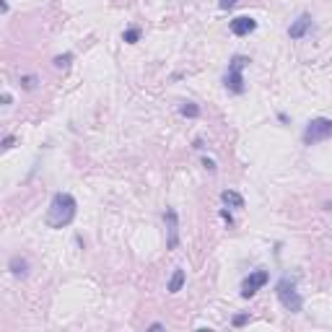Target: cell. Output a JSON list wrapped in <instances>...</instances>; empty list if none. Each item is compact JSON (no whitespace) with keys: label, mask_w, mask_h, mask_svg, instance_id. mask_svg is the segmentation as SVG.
<instances>
[{"label":"cell","mask_w":332,"mask_h":332,"mask_svg":"<svg viewBox=\"0 0 332 332\" xmlns=\"http://www.w3.org/2000/svg\"><path fill=\"white\" fill-rule=\"evenodd\" d=\"M247 322H249V314H236L234 317V327H244Z\"/></svg>","instance_id":"cell-16"},{"label":"cell","mask_w":332,"mask_h":332,"mask_svg":"<svg viewBox=\"0 0 332 332\" xmlns=\"http://www.w3.org/2000/svg\"><path fill=\"white\" fill-rule=\"evenodd\" d=\"M122 39H125L127 44H135L138 39H140V29H135V26H133V29H127V32L122 34Z\"/></svg>","instance_id":"cell-13"},{"label":"cell","mask_w":332,"mask_h":332,"mask_svg":"<svg viewBox=\"0 0 332 332\" xmlns=\"http://www.w3.org/2000/svg\"><path fill=\"white\" fill-rule=\"evenodd\" d=\"M236 3H239V0H218V5L223 8V11H228V8H234Z\"/></svg>","instance_id":"cell-18"},{"label":"cell","mask_w":332,"mask_h":332,"mask_svg":"<svg viewBox=\"0 0 332 332\" xmlns=\"http://www.w3.org/2000/svg\"><path fill=\"white\" fill-rule=\"evenodd\" d=\"M221 200H223V205H228V208H244V197L239 192H234V189H223V192H221Z\"/></svg>","instance_id":"cell-10"},{"label":"cell","mask_w":332,"mask_h":332,"mask_svg":"<svg viewBox=\"0 0 332 332\" xmlns=\"http://www.w3.org/2000/svg\"><path fill=\"white\" fill-rule=\"evenodd\" d=\"M0 8H3V13H8V0H0Z\"/></svg>","instance_id":"cell-23"},{"label":"cell","mask_w":332,"mask_h":332,"mask_svg":"<svg viewBox=\"0 0 332 332\" xmlns=\"http://www.w3.org/2000/svg\"><path fill=\"white\" fill-rule=\"evenodd\" d=\"M70 60H73V55H70V52H68V55H60V57H55V65H57V68H68Z\"/></svg>","instance_id":"cell-15"},{"label":"cell","mask_w":332,"mask_h":332,"mask_svg":"<svg viewBox=\"0 0 332 332\" xmlns=\"http://www.w3.org/2000/svg\"><path fill=\"white\" fill-rule=\"evenodd\" d=\"M182 286H184V270L177 267L174 275H172V280H169V286H166V291H169V294H179V291H182Z\"/></svg>","instance_id":"cell-11"},{"label":"cell","mask_w":332,"mask_h":332,"mask_svg":"<svg viewBox=\"0 0 332 332\" xmlns=\"http://www.w3.org/2000/svg\"><path fill=\"white\" fill-rule=\"evenodd\" d=\"M275 296H278L280 304H283V309L291 311V314H298V311L304 309V298H301V294L296 291V283L291 278H280L278 280Z\"/></svg>","instance_id":"cell-2"},{"label":"cell","mask_w":332,"mask_h":332,"mask_svg":"<svg viewBox=\"0 0 332 332\" xmlns=\"http://www.w3.org/2000/svg\"><path fill=\"white\" fill-rule=\"evenodd\" d=\"M267 280H270L267 270H255V273H249L244 280H241V296H244V298H252L257 291L267 283Z\"/></svg>","instance_id":"cell-5"},{"label":"cell","mask_w":332,"mask_h":332,"mask_svg":"<svg viewBox=\"0 0 332 332\" xmlns=\"http://www.w3.org/2000/svg\"><path fill=\"white\" fill-rule=\"evenodd\" d=\"M8 270H11L16 278H26L29 275V259L16 255V257H11V262H8Z\"/></svg>","instance_id":"cell-9"},{"label":"cell","mask_w":332,"mask_h":332,"mask_svg":"<svg viewBox=\"0 0 332 332\" xmlns=\"http://www.w3.org/2000/svg\"><path fill=\"white\" fill-rule=\"evenodd\" d=\"M221 218H223L226 221V223L231 226V223H234V218H231V213H228V210H221Z\"/></svg>","instance_id":"cell-20"},{"label":"cell","mask_w":332,"mask_h":332,"mask_svg":"<svg viewBox=\"0 0 332 332\" xmlns=\"http://www.w3.org/2000/svg\"><path fill=\"white\" fill-rule=\"evenodd\" d=\"M164 221H166V247L177 249L179 247V216L174 208L164 210Z\"/></svg>","instance_id":"cell-6"},{"label":"cell","mask_w":332,"mask_h":332,"mask_svg":"<svg viewBox=\"0 0 332 332\" xmlns=\"http://www.w3.org/2000/svg\"><path fill=\"white\" fill-rule=\"evenodd\" d=\"M78 213V203L70 192H55L52 203L47 210V226L49 228H65L75 221Z\"/></svg>","instance_id":"cell-1"},{"label":"cell","mask_w":332,"mask_h":332,"mask_svg":"<svg viewBox=\"0 0 332 332\" xmlns=\"http://www.w3.org/2000/svg\"><path fill=\"white\" fill-rule=\"evenodd\" d=\"M309 29H311V16H309V13H301L296 21L288 26V37H291V39H304Z\"/></svg>","instance_id":"cell-8"},{"label":"cell","mask_w":332,"mask_h":332,"mask_svg":"<svg viewBox=\"0 0 332 332\" xmlns=\"http://www.w3.org/2000/svg\"><path fill=\"white\" fill-rule=\"evenodd\" d=\"M327 138H332V119H327V117L309 119L306 127H304V135H301L304 146H317V143H322V140H327Z\"/></svg>","instance_id":"cell-4"},{"label":"cell","mask_w":332,"mask_h":332,"mask_svg":"<svg viewBox=\"0 0 332 332\" xmlns=\"http://www.w3.org/2000/svg\"><path fill=\"white\" fill-rule=\"evenodd\" d=\"M203 166L208 169V172H210V174H216V161H213V158H208V156H203Z\"/></svg>","instance_id":"cell-17"},{"label":"cell","mask_w":332,"mask_h":332,"mask_svg":"<svg viewBox=\"0 0 332 332\" xmlns=\"http://www.w3.org/2000/svg\"><path fill=\"white\" fill-rule=\"evenodd\" d=\"M11 102H13V96H11V94H3V104L8 107V104H11Z\"/></svg>","instance_id":"cell-22"},{"label":"cell","mask_w":332,"mask_h":332,"mask_svg":"<svg viewBox=\"0 0 332 332\" xmlns=\"http://www.w3.org/2000/svg\"><path fill=\"white\" fill-rule=\"evenodd\" d=\"M13 143H16V138H13V135H8V138L3 140V148H5V150H8V148H13Z\"/></svg>","instance_id":"cell-19"},{"label":"cell","mask_w":332,"mask_h":332,"mask_svg":"<svg viewBox=\"0 0 332 332\" xmlns=\"http://www.w3.org/2000/svg\"><path fill=\"white\" fill-rule=\"evenodd\" d=\"M249 63V57L244 55H234L231 57V63L226 68V75H223V86L228 88L231 94H244V68Z\"/></svg>","instance_id":"cell-3"},{"label":"cell","mask_w":332,"mask_h":332,"mask_svg":"<svg viewBox=\"0 0 332 332\" xmlns=\"http://www.w3.org/2000/svg\"><path fill=\"white\" fill-rule=\"evenodd\" d=\"M179 114H182V117H189V119H195V117H200V107H197V104H192V102H184L182 107H179Z\"/></svg>","instance_id":"cell-12"},{"label":"cell","mask_w":332,"mask_h":332,"mask_svg":"<svg viewBox=\"0 0 332 332\" xmlns=\"http://www.w3.org/2000/svg\"><path fill=\"white\" fill-rule=\"evenodd\" d=\"M148 330H150V332H158V330H164V325H161V322H153V325H150Z\"/></svg>","instance_id":"cell-21"},{"label":"cell","mask_w":332,"mask_h":332,"mask_svg":"<svg viewBox=\"0 0 332 332\" xmlns=\"http://www.w3.org/2000/svg\"><path fill=\"white\" fill-rule=\"evenodd\" d=\"M39 78L37 75H21V88H26V91H32V88H37Z\"/></svg>","instance_id":"cell-14"},{"label":"cell","mask_w":332,"mask_h":332,"mask_svg":"<svg viewBox=\"0 0 332 332\" xmlns=\"http://www.w3.org/2000/svg\"><path fill=\"white\" fill-rule=\"evenodd\" d=\"M228 29H231V34H234V37H247V34H252L257 29V21L252 16H236V18H231V21H228Z\"/></svg>","instance_id":"cell-7"}]
</instances>
